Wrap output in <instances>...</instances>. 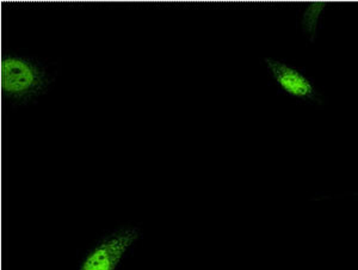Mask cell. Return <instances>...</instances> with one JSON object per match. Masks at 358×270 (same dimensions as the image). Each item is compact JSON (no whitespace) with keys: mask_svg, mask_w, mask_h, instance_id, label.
Returning <instances> with one entry per match:
<instances>
[{"mask_svg":"<svg viewBox=\"0 0 358 270\" xmlns=\"http://www.w3.org/2000/svg\"><path fill=\"white\" fill-rule=\"evenodd\" d=\"M57 71L52 65L25 54L6 52L1 60V89L13 108L24 107L53 85Z\"/></svg>","mask_w":358,"mask_h":270,"instance_id":"1","label":"cell"},{"mask_svg":"<svg viewBox=\"0 0 358 270\" xmlns=\"http://www.w3.org/2000/svg\"><path fill=\"white\" fill-rule=\"evenodd\" d=\"M141 239L143 229L136 224L110 229L82 255L77 270H120Z\"/></svg>","mask_w":358,"mask_h":270,"instance_id":"2","label":"cell"},{"mask_svg":"<svg viewBox=\"0 0 358 270\" xmlns=\"http://www.w3.org/2000/svg\"><path fill=\"white\" fill-rule=\"evenodd\" d=\"M326 6L327 5L325 3H314L310 5L303 13V18H302L303 33L310 37V40H313L314 36L317 35Z\"/></svg>","mask_w":358,"mask_h":270,"instance_id":"4","label":"cell"},{"mask_svg":"<svg viewBox=\"0 0 358 270\" xmlns=\"http://www.w3.org/2000/svg\"><path fill=\"white\" fill-rule=\"evenodd\" d=\"M264 62L278 89L285 94L302 102H314L319 99L313 80L303 71L285 60L264 59Z\"/></svg>","mask_w":358,"mask_h":270,"instance_id":"3","label":"cell"}]
</instances>
